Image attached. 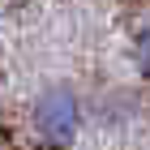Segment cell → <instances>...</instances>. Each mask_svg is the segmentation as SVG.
I'll use <instances>...</instances> for the list:
<instances>
[{
    "instance_id": "obj_1",
    "label": "cell",
    "mask_w": 150,
    "mask_h": 150,
    "mask_svg": "<svg viewBox=\"0 0 150 150\" xmlns=\"http://www.w3.org/2000/svg\"><path fill=\"white\" fill-rule=\"evenodd\" d=\"M26 125H30V142L39 150H69L90 125V103L77 86L52 81L30 99Z\"/></svg>"
},
{
    "instance_id": "obj_4",
    "label": "cell",
    "mask_w": 150,
    "mask_h": 150,
    "mask_svg": "<svg viewBox=\"0 0 150 150\" xmlns=\"http://www.w3.org/2000/svg\"><path fill=\"white\" fill-rule=\"evenodd\" d=\"M17 150H39V146H17Z\"/></svg>"
},
{
    "instance_id": "obj_3",
    "label": "cell",
    "mask_w": 150,
    "mask_h": 150,
    "mask_svg": "<svg viewBox=\"0 0 150 150\" xmlns=\"http://www.w3.org/2000/svg\"><path fill=\"white\" fill-rule=\"evenodd\" d=\"M125 56H129V64H133V73H137L142 81H150V9L129 22V30H125Z\"/></svg>"
},
{
    "instance_id": "obj_2",
    "label": "cell",
    "mask_w": 150,
    "mask_h": 150,
    "mask_svg": "<svg viewBox=\"0 0 150 150\" xmlns=\"http://www.w3.org/2000/svg\"><path fill=\"white\" fill-rule=\"evenodd\" d=\"M90 125L107 129V133H125V129L146 120V99L133 86H107V90L90 94Z\"/></svg>"
}]
</instances>
